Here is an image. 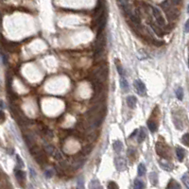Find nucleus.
<instances>
[{"label":"nucleus","mask_w":189,"mask_h":189,"mask_svg":"<svg viewBox=\"0 0 189 189\" xmlns=\"http://www.w3.org/2000/svg\"><path fill=\"white\" fill-rule=\"evenodd\" d=\"M176 96L178 97V99H180V100H183V90L182 87H179L178 89L176 90Z\"/></svg>","instance_id":"obj_22"},{"label":"nucleus","mask_w":189,"mask_h":189,"mask_svg":"<svg viewBox=\"0 0 189 189\" xmlns=\"http://www.w3.org/2000/svg\"><path fill=\"white\" fill-rule=\"evenodd\" d=\"M3 40V37H2V35H1V33H0V41Z\"/></svg>","instance_id":"obj_40"},{"label":"nucleus","mask_w":189,"mask_h":189,"mask_svg":"<svg viewBox=\"0 0 189 189\" xmlns=\"http://www.w3.org/2000/svg\"><path fill=\"white\" fill-rule=\"evenodd\" d=\"M182 142L183 143V145H185L186 147L189 146V134L188 133H185L184 135L182 138Z\"/></svg>","instance_id":"obj_29"},{"label":"nucleus","mask_w":189,"mask_h":189,"mask_svg":"<svg viewBox=\"0 0 189 189\" xmlns=\"http://www.w3.org/2000/svg\"><path fill=\"white\" fill-rule=\"evenodd\" d=\"M30 174H31V176L32 177H35V171L33 168H30Z\"/></svg>","instance_id":"obj_38"},{"label":"nucleus","mask_w":189,"mask_h":189,"mask_svg":"<svg viewBox=\"0 0 189 189\" xmlns=\"http://www.w3.org/2000/svg\"><path fill=\"white\" fill-rule=\"evenodd\" d=\"M108 188H118V185L116 184L115 183H114V182H110L108 184Z\"/></svg>","instance_id":"obj_34"},{"label":"nucleus","mask_w":189,"mask_h":189,"mask_svg":"<svg viewBox=\"0 0 189 189\" xmlns=\"http://www.w3.org/2000/svg\"><path fill=\"white\" fill-rule=\"evenodd\" d=\"M77 187L79 188H83L84 187V180L82 177H79L77 178Z\"/></svg>","instance_id":"obj_30"},{"label":"nucleus","mask_w":189,"mask_h":189,"mask_svg":"<svg viewBox=\"0 0 189 189\" xmlns=\"http://www.w3.org/2000/svg\"><path fill=\"white\" fill-rule=\"evenodd\" d=\"M116 68H117V71H118V73H119V75L122 76V77H124L125 71H124V69H123V66L119 63L118 61H116Z\"/></svg>","instance_id":"obj_24"},{"label":"nucleus","mask_w":189,"mask_h":189,"mask_svg":"<svg viewBox=\"0 0 189 189\" xmlns=\"http://www.w3.org/2000/svg\"><path fill=\"white\" fill-rule=\"evenodd\" d=\"M134 87H135L137 93L139 94L140 96H145L146 95V92H147L146 86H145V84L143 83L141 81L137 80V81H134Z\"/></svg>","instance_id":"obj_4"},{"label":"nucleus","mask_w":189,"mask_h":189,"mask_svg":"<svg viewBox=\"0 0 189 189\" xmlns=\"http://www.w3.org/2000/svg\"><path fill=\"white\" fill-rule=\"evenodd\" d=\"M45 174H46V177H47V178H51L52 175H53V171L50 170V169H47Z\"/></svg>","instance_id":"obj_36"},{"label":"nucleus","mask_w":189,"mask_h":189,"mask_svg":"<svg viewBox=\"0 0 189 189\" xmlns=\"http://www.w3.org/2000/svg\"><path fill=\"white\" fill-rule=\"evenodd\" d=\"M172 2H173L175 5H177V4H179L181 2V0H172Z\"/></svg>","instance_id":"obj_39"},{"label":"nucleus","mask_w":189,"mask_h":189,"mask_svg":"<svg viewBox=\"0 0 189 189\" xmlns=\"http://www.w3.org/2000/svg\"><path fill=\"white\" fill-rule=\"evenodd\" d=\"M148 127H149V130L151 131V132H155L156 130H157V124H156V122L155 121H151V120H149L148 122Z\"/></svg>","instance_id":"obj_16"},{"label":"nucleus","mask_w":189,"mask_h":189,"mask_svg":"<svg viewBox=\"0 0 189 189\" xmlns=\"http://www.w3.org/2000/svg\"><path fill=\"white\" fill-rule=\"evenodd\" d=\"M188 25H189V23H188V21H187V22L185 23V26H184V31H185L186 33H187V32L189 31V29H188Z\"/></svg>","instance_id":"obj_37"},{"label":"nucleus","mask_w":189,"mask_h":189,"mask_svg":"<svg viewBox=\"0 0 189 189\" xmlns=\"http://www.w3.org/2000/svg\"><path fill=\"white\" fill-rule=\"evenodd\" d=\"M106 45V39H105V34L103 33V31L98 32V35L96 39L95 42V54L96 53H99L104 51V47Z\"/></svg>","instance_id":"obj_2"},{"label":"nucleus","mask_w":189,"mask_h":189,"mask_svg":"<svg viewBox=\"0 0 189 189\" xmlns=\"http://www.w3.org/2000/svg\"><path fill=\"white\" fill-rule=\"evenodd\" d=\"M16 159H17V163H18V165L20 168H23L24 166V163L22 161V159L20 158V156L19 155H16Z\"/></svg>","instance_id":"obj_33"},{"label":"nucleus","mask_w":189,"mask_h":189,"mask_svg":"<svg viewBox=\"0 0 189 189\" xmlns=\"http://www.w3.org/2000/svg\"><path fill=\"white\" fill-rule=\"evenodd\" d=\"M15 177L19 183H23L26 179V174L20 169H15Z\"/></svg>","instance_id":"obj_11"},{"label":"nucleus","mask_w":189,"mask_h":189,"mask_svg":"<svg viewBox=\"0 0 189 189\" xmlns=\"http://www.w3.org/2000/svg\"><path fill=\"white\" fill-rule=\"evenodd\" d=\"M146 173V166L144 164H140L138 165V175L139 176H144Z\"/></svg>","instance_id":"obj_18"},{"label":"nucleus","mask_w":189,"mask_h":189,"mask_svg":"<svg viewBox=\"0 0 189 189\" xmlns=\"http://www.w3.org/2000/svg\"><path fill=\"white\" fill-rule=\"evenodd\" d=\"M115 168H117V170L119 171L125 170L126 166H127L126 165V161L122 157H116L115 159Z\"/></svg>","instance_id":"obj_6"},{"label":"nucleus","mask_w":189,"mask_h":189,"mask_svg":"<svg viewBox=\"0 0 189 189\" xmlns=\"http://www.w3.org/2000/svg\"><path fill=\"white\" fill-rule=\"evenodd\" d=\"M152 12H153V15H154L155 19H156L157 23L159 24V26H164L165 21H164V17L162 16L160 10L157 8H152Z\"/></svg>","instance_id":"obj_5"},{"label":"nucleus","mask_w":189,"mask_h":189,"mask_svg":"<svg viewBox=\"0 0 189 189\" xmlns=\"http://www.w3.org/2000/svg\"><path fill=\"white\" fill-rule=\"evenodd\" d=\"M146 136H147L146 131H145V130H144V129H142V130H140L139 135H138V142L142 143L144 140L146 139Z\"/></svg>","instance_id":"obj_19"},{"label":"nucleus","mask_w":189,"mask_h":189,"mask_svg":"<svg viewBox=\"0 0 189 189\" xmlns=\"http://www.w3.org/2000/svg\"><path fill=\"white\" fill-rule=\"evenodd\" d=\"M89 187H90V188H101V186L99 184V182L96 180L92 181L90 183V185H89Z\"/></svg>","instance_id":"obj_26"},{"label":"nucleus","mask_w":189,"mask_h":189,"mask_svg":"<svg viewBox=\"0 0 189 189\" xmlns=\"http://www.w3.org/2000/svg\"><path fill=\"white\" fill-rule=\"evenodd\" d=\"M120 86H121V89L124 91V92H128L129 91V83H128V81H126L125 77H121L120 79Z\"/></svg>","instance_id":"obj_13"},{"label":"nucleus","mask_w":189,"mask_h":189,"mask_svg":"<svg viewBox=\"0 0 189 189\" xmlns=\"http://www.w3.org/2000/svg\"><path fill=\"white\" fill-rule=\"evenodd\" d=\"M55 148L53 146H51V145H47V146H46V151L47 152V153H49V154L52 155V153L54 152V150H55Z\"/></svg>","instance_id":"obj_31"},{"label":"nucleus","mask_w":189,"mask_h":189,"mask_svg":"<svg viewBox=\"0 0 189 189\" xmlns=\"http://www.w3.org/2000/svg\"><path fill=\"white\" fill-rule=\"evenodd\" d=\"M156 150L160 156L164 157V158H168V148L166 147L163 146L160 143H157V146H156Z\"/></svg>","instance_id":"obj_7"},{"label":"nucleus","mask_w":189,"mask_h":189,"mask_svg":"<svg viewBox=\"0 0 189 189\" xmlns=\"http://www.w3.org/2000/svg\"><path fill=\"white\" fill-rule=\"evenodd\" d=\"M108 77V66L106 64H100L92 72V81H97L104 83Z\"/></svg>","instance_id":"obj_1"},{"label":"nucleus","mask_w":189,"mask_h":189,"mask_svg":"<svg viewBox=\"0 0 189 189\" xmlns=\"http://www.w3.org/2000/svg\"><path fill=\"white\" fill-rule=\"evenodd\" d=\"M149 179H150V182H151V183H153L154 185H156L157 184V183H158V176H157V174L156 173H150V176H149Z\"/></svg>","instance_id":"obj_20"},{"label":"nucleus","mask_w":189,"mask_h":189,"mask_svg":"<svg viewBox=\"0 0 189 189\" xmlns=\"http://www.w3.org/2000/svg\"><path fill=\"white\" fill-rule=\"evenodd\" d=\"M52 156L54 159H56V160H62V153L60 152V150L58 149H55L54 152L52 153Z\"/></svg>","instance_id":"obj_23"},{"label":"nucleus","mask_w":189,"mask_h":189,"mask_svg":"<svg viewBox=\"0 0 189 189\" xmlns=\"http://www.w3.org/2000/svg\"><path fill=\"white\" fill-rule=\"evenodd\" d=\"M2 42V45H3V47L6 48L7 51H9V52H15L16 49L18 48V43H14V42H7L3 39V40L1 41Z\"/></svg>","instance_id":"obj_3"},{"label":"nucleus","mask_w":189,"mask_h":189,"mask_svg":"<svg viewBox=\"0 0 189 189\" xmlns=\"http://www.w3.org/2000/svg\"><path fill=\"white\" fill-rule=\"evenodd\" d=\"M136 102H137V100H136V97H135V96H128L127 97V104L130 109L135 108Z\"/></svg>","instance_id":"obj_10"},{"label":"nucleus","mask_w":189,"mask_h":189,"mask_svg":"<svg viewBox=\"0 0 189 189\" xmlns=\"http://www.w3.org/2000/svg\"><path fill=\"white\" fill-rule=\"evenodd\" d=\"M159 164H161V166L163 168H164V170H171V169H172V166H173V165H172V164H169V163H168V161H159Z\"/></svg>","instance_id":"obj_14"},{"label":"nucleus","mask_w":189,"mask_h":189,"mask_svg":"<svg viewBox=\"0 0 189 189\" xmlns=\"http://www.w3.org/2000/svg\"><path fill=\"white\" fill-rule=\"evenodd\" d=\"M168 188H181L180 184H178V183H177L176 181H173V180L170 181V183L168 185Z\"/></svg>","instance_id":"obj_27"},{"label":"nucleus","mask_w":189,"mask_h":189,"mask_svg":"<svg viewBox=\"0 0 189 189\" xmlns=\"http://www.w3.org/2000/svg\"><path fill=\"white\" fill-rule=\"evenodd\" d=\"M84 163H85L84 156H82V155H81V157H79L77 159L74 160V162H73V164H72V166H73L75 169H79V168H81V166L83 165Z\"/></svg>","instance_id":"obj_8"},{"label":"nucleus","mask_w":189,"mask_h":189,"mask_svg":"<svg viewBox=\"0 0 189 189\" xmlns=\"http://www.w3.org/2000/svg\"><path fill=\"white\" fill-rule=\"evenodd\" d=\"M92 150H93V145H91V144L86 145V146H84L83 148H82V149H81V155L86 156V155L90 154V152H92Z\"/></svg>","instance_id":"obj_12"},{"label":"nucleus","mask_w":189,"mask_h":189,"mask_svg":"<svg viewBox=\"0 0 189 189\" xmlns=\"http://www.w3.org/2000/svg\"><path fill=\"white\" fill-rule=\"evenodd\" d=\"M35 159H36V161L39 163V164H43L45 163H47V156L45 154V152L43 151H39L36 155H34Z\"/></svg>","instance_id":"obj_9"},{"label":"nucleus","mask_w":189,"mask_h":189,"mask_svg":"<svg viewBox=\"0 0 189 189\" xmlns=\"http://www.w3.org/2000/svg\"><path fill=\"white\" fill-rule=\"evenodd\" d=\"M134 187H135V188H144V187H145V184H144V183H143L142 181L135 180L134 181Z\"/></svg>","instance_id":"obj_28"},{"label":"nucleus","mask_w":189,"mask_h":189,"mask_svg":"<svg viewBox=\"0 0 189 189\" xmlns=\"http://www.w3.org/2000/svg\"><path fill=\"white\" fill-rule=\"evenodd\" d=\"M176 154H177V157L179 159V161H183V158H184V150L183 149H181V148H177L176 149Z\"/></svg>","instance_id":"obj_17"},{"label":"nucleus","mask_w":189,"mask_h":189,"mask_svg":"<svg viewBox=\"0 0 189 189\" xmlns=\"http://www.w3.org/2000/svg\"><path fill=\"white\" fill-rule=\"evenodd\" d=\"M182 180H183V182L186 185V187H188V174L187 173L184 174V175L183 176V178H182Z\"/></svg>","instance_id":"obj_32"},{"label":"nucleus","mask_w":189,"mask_h":189,"mask_svg":"<svg viewBox=\"0 0 189 189\" xmlns=\"http://www.w3.org/2000/svg\"><path fill=\"white\" fill-rule=\"evenodd\" d=\"M6 119V116H5V114H4L2 111H0V124L3 123L4 121Z\"/></svg>","instance_id":"obj_35"},{"label":"nucleus","mask_w":189,"mask_h":189,"mask_svg":"<svg viewBox=\"0 0 189 189\" xmlns=\"http://www.w3.org/2000/svg\"><path fill=\"white\" fill-rule=\"evenodd\" d=\"M25 140H26L27 145H28V147H31V146H33V145H35V142H34V140H33V138L31 136H29V135H26Z\"/></svg>","instance_id":"obj_21"},{"label":"nucleus","mask_w":189,"mask_h":189,"mask_svg":"<svg viewBox=\"0 0 189 189\" xmlns=\"http://www.w3.org/2000/svg\"><path fill=\"white\" fill-rule=\"evenodd\" d=\"M96 131H94L93 130H92V131H91L90 133H89V134H88V135H87V140H88V141H92V142H93L94 140L96 139Z\"/></svg>","instance_id":"obj_25"},{"label":"nucleus","mask_w":189,"mask_h":189,"mask_svg":"<svg viewBox=\"0 0 189 189\" xmlns=\"http://www.w3.org/2000/svg\"><path fill=\"white\" fill-rule=\"evenodd\" d=\"M123 149V144L119 141V140H116L114 142V149H115L116 152H120Z\"/></svg>","instance_id":"obj_15"}]
</instances>
